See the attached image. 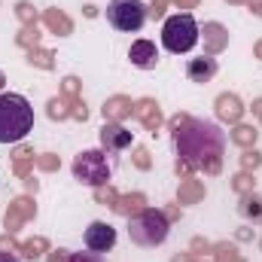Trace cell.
Returning <instances> with one entry per match:
<instances>
[{
	"instance_id": "obj_1",
	"label": "cell",
	"mask_w": 262,
	"mask_h": 262,
	"mask_svg": "<svg viewBox=\"0 0 262 262\" xmlns=\"http://www.w3.org/2000/svg\"><path fill=\"white\" fill-rule=\"evenodd\" d=\"M171 125H174V140H177V152L183 156V165L216 174L220 156L226 146L223 131L213 122H198V119H186V116H177Z\"/></svg>"
},
{
	"instance_id": "obj_2",
	"label": "cell",
	"mask_w": 262,
	"mask_h": 262,
	"mask_svg": "<svg viewBox=\"0 0 262 262\" xmlns=\"http://www.w3.org/2000/svg\"><path fill=\"white\" fill-rule=\"evenodd\" d=\"M34 128V107L25 95L0 92V143H18Z\"/></svg>"
},
{
	"instance_id": "obj_3",
	"label": "cell",
	"mask_w": 262,
	"mask_h": 262,
	"mask_svg": "<svg viewBox=\"0 0 262 262\" xmlns=\"http://www.w3.org/2000/svg\"><path fill=\"white\" fill-rule=\"evenodd\" d=\"M168 232H171L168 213H162V210H156V207H143V210H137L128 220L131 241L140 244V247H159V244H165Z\"/></svg>"
},
{
	"instance_id": "obj_4",
	"label": "cell",
	"mask_w": 262,
	"mask_h": 262,
	"mask_svg": "<svg viewBox=\"0 0 262 262\" xmlns=\"http://www.w3.org/2000/svg\"><path fill=\"white\" fill-rule=\"evenodd\" d=\"M198 43V21L189 12H177V15H168L165 18V28H162V46L174 55L180 52H189L195 49Z\"/></svg>"
},
{
	"instance_id": "obj_5",
	"label": "cell",
	"mask_w": 262,
	"mask_h": 262,
	"mask_svg": "<svg viewBox=\"0 0 262 262\" xmlns=\"http://www.w3.org/2000/svg\"><path fill=\"white\" fill-rule=\"evenodd\" d=\"M149 18V6L143 0H110L107 6V21L122 31V34H137Z\"/></svg>"
},
{
	"instance_id": "obj_6",
	"label": "cell",
	"mask_w": 262,
	"mask_h": 262,
	"mask_svg": "<svg viewBox=\"0 0 262 262\" xmlns=\"http://www.w3.org/2000/svg\"><path fill=\"white\" fill-rule=\"evenodd\" d=\"M73 177L82 180V183H89V186H104V183L110 180V165H107L104 152H101V149H85V152H79L76 162H73Z\"/></svg>"
},
{
	"instance_id": "obj_7",
	"label": "cell",
	"mask_w": 262,
	"mask_h": 262,
	"mask_svg": "<svg viewBox=\"0 0 262 262\" xmlns=\"http://www.w3.org/2000/svg\"><path fill=\"white\" fill-rule=\"evenodd\" d=\"M85 247L89 250H95V253H107V250H113L116 247V229L110 226V223H92L89 229H85Z\"/></svg>"
},
{
	"instance_id": "obj_8",
	"label": "cell",
	"mask_w": 262,
	"mask_h": 262,
	"mask_svg": "<svg viewBox=\"0 0 262 262\" xmlns=\"http://www.w3.org/2000/svg\"><path fill=\"white\" fill-rule=\"evenodd\" d=\"M128 58H131V64L140 67V70H152L159 64V49H156L152 40H134L128 49Z\"/></svg>"
},
{
	"instance_id": "obj_9",
	"label": "cell",
	"mask_w": 262,
	"mask_h": 262,
	"mask_svg": "<svg viewBox=\"0 0 262 262\" xmlns=\"http://www.w3.org/2000/svg\"><path fill=\"white\" fill-rule=\"evenodd\" d=\"M101 143H104V149L119 152V149H125L131 143V131H125L122 125H116V122H107L101 128Z\"/></svg>"
},
{
	"instance_id": "obj_10",
	"label": "cell",
	"mask_w": 262,
	"mask_h": 262,
	"mask_svg": "<svg viewBox=\"0 0 262 262\" xmlns=\"http://www.w3.org/2000/svg\"><path fill=\"white\" fill-rule=\"evenodd\" d=\"M213 73H216V58H210V55L192 58V61L186 64V76H189L192 82H207Z\"/></svg>"
},
{
	"instance_id": "obj_11",
	"label": "cell",
	"mask_w": 262,
	"mask_h": 262,
	"mask_svg": "<svg viewBox=\"0 0 262 262\" xmlns=\"http://www.w3.org/2000/svg\"><path fill=\"white\" fill-rule=\"evenodd\" d=\"M241 113H244V107H241V101H238L235 95H220V98H216V116H220V119L238 122Z\"/></svg>"
},
{
	"instance_id": "obj_12",
	"label": "cell",
	"mask_w": 262,
	"mask_h": 262,
	"mask_svg": "<svg viewBox=\"0 0 262 262\" xmlns=\"http://www.w3.org/2000/svg\"><path fill=\"white\" fill-rule=\"evenodd\" d=\"M31 213H34V204H31L28 198H18V201L9 207V213H6V229H9V232H15V229L31 216Z\"/></svg>"
},
{
	"instance_id": "obj_13",
	"label": "cell",
	"mask_w": 262,
	"mask_h": 262,
	"mask_svg": "<svg viewBox=\"0 0 262 262\" xmlns=\"http://www.w3.org/2000/svg\"><path fill=\"white\" fill-rule=\"evenodd\" d=\"M226 37H229V34H226V31H223L220 25H207V28H204V40H207V52H210V55H213V52H220V49L226 46Z\"/></svg>"
},
{
	"instance_id": "obj_14",
	"label": "cell",
	"mask_w": 262,
	"mask_h": 262,
	"mask_svg": "<svg viewBox=\"0 0 262 262\" xmlns=\"http://www.w3.org/2000/svg\"><path fill=\"white\" fill-rule=\"evenodd\" d=\"M137 116L143 119L146 128H156V125L162 122V113H159V107H156L152 101H140V104H137Z\"/></svg>"
},
{
	"instance_id": "obj_15",
	"label": "cell",
	"mask_w": 262,
	"mask_h": 262,
	"mask_svg": "<svg viewBox=\"0 0 262 262\" xmlns=\"http://www.w3.org/2000/svg\"><path fill=\"white\" fill-rule=\"evenodd\" d=\"M128 113H131L128 98H113V101H107V107H104V116H107V119H122V116H128Z\"/></svg>"
},
{
	"instance_id": "obj_16",
	"label": "cell",
	"mask_w": 262,
	"mask_h": 262,
	"mask_svg": "<svg viewBox=\"0 0 262 262\" xmlns=\"http://www.w3.org/2000/svg\"><path fill=\"white\" fill-rule=\"evenodd\" d=\"M46 25L55 31V34H70V18L67 15H61V12H46Z\"/></svg>"
},
{
	"instance_id": "obj_17",
	"label": "cell",
	"mask_w": 262,
	"mask_h": 262,
	"mask_svg": "<svg viewBox=\"0 0 262 262\" xmlns=\"http://www.w3.org/2000/svg\"><path fill=\"white\" fill-rule=\"evenodd\" d=\"M241 213H244V216H253V220H262V198L247 195L241 201Z\"/></svg>"
},
{
	"instance_id": "obj_18",
	"label": "cell",
	"mask_w": 262,
	"mask_h": 262,
	"mask_svg": "<svg viewBox=\"0 0 262 262\" xmlns=\"http://www.w3.org/2000/svg\"><path fill=\"white\" fill-rule=\"evenodd\" d=\"M232 140L241 143V146H250V143H256V131L247 128V125H238V128L232 131Z\"/></svg>"
},
{
	"instance_id": "obj_19",
	"label": "cell",
	"mask_w": 262,
	"mask_h": 262,
	"mask_svg": "<svg viewBox=\"0 0 262 262\" xmlns=\"http://www.w3.org/2000/svg\"><path fill=\"white\" fill-rule=\"evenodd\" d=\"M116 210H119V213H131V210H143V198H140V195L122 198V201L116 204Z\"/></svg>"
},
{
	"instance_id": "obj_20",
	"label": "cell",
	"mask_w": 262,
	"mask_h": 262,
	"mask_svg": "<svg viewBox=\"0 0 262 262\" xmlns=\"http://www.w3.org/2000/svg\"><path fill=\"white\" fill-rule=\"evenodd\" d=\"M195 198H201V186L189 180V183H186V186L180 189V201H195Z\"/></svg>"
},
{
	"instance_id": "obj_21",
	"label": "cell",
	"mask_w": 262,
	"mask_h": 262,
	"mask_svg": "<svg viewBox=\"0 0 262 262\" xmlns=\"http://www.w3.org/2000/svg\"><path fill=\"white\" fill-rule=\"evenodd\" d=\"M43 247H46V241H43V238H37V241L25 244L21 250H25V256H28V259H34V256H40V250H43Z\"/></svg>"
},
{
	"instance_id": "obj_22",
	"label": "cell",
	"mask_w": 262,
	"mask_h": 262,
	"mask_svg": "<svg viewBox=\"0 0 262 262\" xmlns=\"http://www.w3.org/2000/svg\"><path fill=\"white\" fill-rule=\"evenodd\" d=\"M67 262H104V256L95 253V250H89V253H73Z\"/></svg>"
},
{
	"instance_id": "obj_23",
	"label": "cell",
	"mask_w": 262,
	"mask_h": 262,
	"mask_svg": "<svg viewBox=\"0 0 262 262\" xmlns=\"http://www.w3.org/2000/svg\"><path fill=\"white\" fill-rule=\"evenodd\" d=\"M49 116H52V119H64V116H67L64 101H58V98H55V101H49Z\"/></svg>"
},
{
	"instance_id": "obj_24",
	"label": "cell",
	"mask_w": 262,
	"mask_h": 262,
	"mask_svg": "<svg viewBox=\"0 0 262 262\" xmlns=\"http://www.w3.org/2000/svg\"><path fill=\"white\" fill-rule=\"evenodd\" d=\"M259 162H262V159H259V152H247V156H244V165H247V168H256Z\"/></svg>"
},
{
	"instance_id": "obj_25",
	"label": "cell",
	"mask_w": 262,
	"mask_h": 262,
	"mask_svg": "<svg viewBox=\"0 0 262 262\" xmlns=\"http://www.w3.org/2000/svg\"><path fill=\"white\" fill-rule=\"evenodd\" d=\"M58 165V159H52V156H46V159H40V168H46V171H52Z\"/></svg>"
},
{
	"instance_id": "obj_26",
	"label": "cell",
	"mask_w": 262,
	"mask_h": 262,
	"mask_svg": "<svg viewBox=\"0 0 262 262\" xmlns=\"http://www.w3.org/2000/svg\"><path fill=\"white\" fill-rule=\"evenodd\" d=\"M137 165H140V168H146V165H149V159H146V149H137Z\"/></svg>"
},
{
	"instance_id": "obj_27",
	"label": "cell",
	"mask_w": 262,
	"mask_h": 262,
	"mask_svg": "<svg viewBox=\"0 0 262 262\" xmlns=\"http://www.w3.org/2000/svg\"><path fill=\"white\" fill-rule=\"evenodd\" d=\"M235 186H238V189H247V186H250V177H247V174H241V177L235 180Z\"/></svg>"
},
{
	"instance_id": "obj_28",
	"label": "cell",
	"mask_w": 262,
	"mask_h": 262,
	"mask_svg": "<svg viewBox=\"0 0 262 262\" xmlns=\"http://www.w3.org/2000/svg\"><path fill=\"white\" fill-rule=\"evenodd\" d=\"M0 262H21L15 253H6V250H0Z\"/></svg>"
},
{
	"instance_id": "obj_29",
	"label": "cell",
	"mask_w": 262,
	"mask_h": 262,
	"mask_svg": "<svg viewBox=\"0 0 262 262\" xmlns=\"http://www.w3.org/2000/svg\"><path fill=\"white\" fill-rule=\"evenodd\" d=\"M253 113H256V116L262 119V101H256V104H253Z\"/></svg>"
},
{
	"instance_id": "obj_30",
	"label": "cell",
	"mask_w": 262,
	"mask_h": 262,
	"mask_svg": "<svg viewBox=\"0 0 262 262\" xmlns=\"http://www.w3.org/2000/svg\"><path fill=\"white\" fill-rule=\"evenodd\" d=\"M177 3H180V6H192L195 0H177Z\"/></svg>"
},
{
	"instance_id": "obj_31",
	"label": "cell",
	"mask_w": 262,
	"mask_h": 262,
	"mask_svg": "<svg viewBox=\"0 0 262 262\" xmlns=\"http://www.w3.org/2000/svg\"><path fill=\"white\" fill-rule=\"evenodd\" d=\"M3 85H6V76H3V73H0V92H3Z\"/></svg>"
},
{
	"instance_id": "obj_32",
	"label": "cell",
	"mask_w": 262,
	"mask_h": 262,
	"mask_svg": "<svg viewBox=\"0 0 262 262\" xmlns=\"http://www.w3.org/2000/svg\"><path fill=\"white\" fill-rule=\"evenodd\" d=\"M256 55H259V58H262V43H259V46H256Z\"/></svg>"
}]
</instances>
